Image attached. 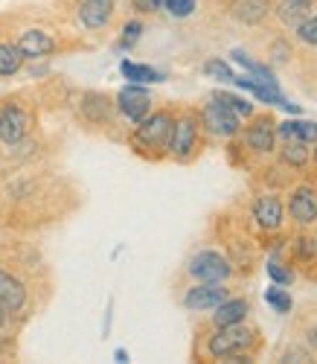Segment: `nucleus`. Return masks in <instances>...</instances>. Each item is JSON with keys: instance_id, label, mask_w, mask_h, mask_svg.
I'll return each instance as SVG.
<instances>
[{"instance_id": "24", "label": "nucleus", "mask_w": 317, "mask_h": 364, "mask_svg": "<svg viewBox=\"0 0 317 364\" xmlns=\"http://www.w3.org/2000/svg\"><path fill=\"white\" fill-rule=\"evenodd\" d=\"M215 100H221L225 105H230L239 117H253V102H247V100H242V97H233V94H227V90H218V94H213Z\"/></svg>"}, {"instance_id": "8", "label": "nucleus", "mask_w": 317, "mask_h": 364, "mask_svg": "<svg viewBox=\"0 0 317 364\" xmlns=\"http://www.w3.org/2000/svg\"><path fill=\"white\" fill-rule=\"evenodd\" d=\"M274 140H276V126L268 114L262 117H253L250 126L245 132V143L250 146V151H257V155H268L274 149Z\"/></svg>"}, {"instance_id": "25", "label": "nucleus", "mask_w": 317, "mask_h": 364, "mask_svg": "<svg viewBox=\"0 0 317 364\" xmlns=\"http://www.w3.org/2000/svg\"><path fill=\"white\" fill-rule=\"evenodd\" d=\"M204 73L207 76H213V79H218V82H230L233 85V79H236V73L221 62V58H210V62L204 65Z\"/></svg>"}, {"instance_id": "20", "label": "nucleus", "mask_w": 317, "mask_h": 364, "mask_svg": "<svg viewBox=\"0 0 317 364\" xmlns=\"http://www.w3.org/2000/svg\"><path fill=\"white\" fill-rule=\"evenodd\" d=\"M265 303L274 309V312H279V315H285V312H291V294L289 291H282V286L279 283H274V286H268L265 289Z\"/></svg>"}, {"instance_id": "32", "label": "nucleus", "mask_w": 317, "mask_h": 364, "mask_svg": "<svg viewBox=\"0 0 317 364\" xmlns=\"http://www.w3.org/2000/svg\"><path fill=\"white\" fill-rule=\"evenodd\" d=\"M149 4H151V6H154V9H157V6H161V0H149Z\"/></svg>"}, {"instance_id": "17", "label": "nucleus", "mask_w": 317, "mask_h": 364, "mask_svg": "<svg viewBox=\"0 0 317 364\" xmlns=\"http://www.w3.org/2000/svg\"><path fill=\"white\" fill-rule=\"evenodd\" d=\"M230 15L242 23H259L268 15V0H233Z\"/></svg>"}, {"instance_id": "6", "label": "nucleus", "mask_w": 317, "mask_h": 364, "mask_svg": "<svg viewBox=\"0 0 317 364\" xmlns=\"http://www.w3.org/2000/svg\"><path fill=\"white\" fill-rule=\"evenodd\" d=\"M230 291L221 283H198L183 294V306L193 312H204V309H215L221 300H227Z\"/></svg>"}, {"instance_id": "9", "label": "nucleus", "mask_w": 317, "mask_h": 364, "mask_svg": "<svg viewBox=\"0 0 317 364\" xmlns=\"http://www.w3.org/2000/svg\"><path fill=\"white\" fill-rule=\"evenodd\" d=\"M117 105H119V111L129 117V119L140 123V119L149 114V108H151V97H149V90H146L143 85H134V82H131L129 87L119 90Z\"/></svg>"}, {"instance_id": "1", "label": "nucleus", "mask_w": 317, "mask_h": 364, "mask_svg": "<svg viewBox=\"0 0 317 364\" xmlns=\"http://www.w3.org/2000/svg\"><path fill=\"white\" fill-rule=\"evenodd\" d=\"M172 129H175V117L169 111H157V114H146L140 119V126L134 132V140L143 146V149H154L161 151L169 146V137H172Z\"/></svg>"}, {"instance_id": "12", "label": "nucleus", "mask_w": 317, "mask_h": 364, "mask_svg": "<svg viewBox=\"0 0 317 364\" xmlns=\"http://www.w3.org/2000/svg\"><path fill=\"white\" fill-rule=\"evenodd\" d=\"M213 312H215L213 315L215 326H236V323H245V318L250 315V303L245 297H227V300H221Z\"/></svg>"}, {"instance_id": "13", "label": "nucleus", "mask_w": 317, "mask_h": 364, "mask_svg": "<svg viewBox=\"0 0 317 364\" xmlns=\"http://www.w3.org/2000/svg\"><path fill=\"white\" fill-rule=\"evenodd\" d=\"M26 303V289L21 280H15L9 271L0 268V306L4 312H21Z\"/></svg>"}, {"instance_id": "18", "label": "nucleus", "mask_w": 317, "mask_h": 364, "mask_svg": "<svg viewBox=\"0 0 317 364\" xmlns=\"http://www.w3.org/2000/svg\"><path fill=\"white\" fill-rule=\"evenodd\" d=\"M23 65V53L18 50V44H0V76H12L18 73Z\"/></svg>"}, {"instance_id": "16", "label": "nucleus", "mask_w": 317, "mask_h": 364, "mask_svg": "<svg viewBox=\"0 0 317 364\" xmlns=\"http://www.w3.org/2000/svg\"><path fill=\"white\" fill-rule=\"evenodd\" d=\"M282 140H300V143H314L317 140V123L314 119H289L276 129Z\"/></svg>"}, {"instance_id": "5", "label": "nucleus", "mask_w": 317, "mask_h": 364, "mask_svg": "<svg viewBox=\"0 0 317 364\" xmlns=\"http://www.w3.org/2000/svg\"><path fill=\"white\" fill-rule=\"evenodd\" d=\"M195 143H198V119L193 114H183L175 119V129H172V137H169V149L175 158H189L195 151Z\"/></svg>"}, {"instance_id": "29", "label": "nucleus", "mask_w": 317, "mask_h": 364, "mask_svg": "<svg viewBox=\"0 0 317 364\" xmlns=\"http://www.w3.org/2000/svg\"><path fill=\"white\" fill-rule=\"evenodd\" d=\"M114 358H117V361H129V353H125V350H117Z\"/></svg>"}, {"instance_id": "28", "label": "nucleus", "mask_w": 317, "mask_h": 364, "mask_svg": "<svg viewBox=\"0 0 317 364\" xmlns=\"http://www.w3.org/2000/svg\"><path fill=\"white\" fill-rule=\"evenodd\" d=\"M143 33V23L140 21H131V23H125V29H122V36H125V41H122V47H131L134 41H137V36Z\"/></svg>"}, {"instance_id": "35", "label": "nucleus", "mask_w": 317, "mask_h": 364, "mask_svg": "<svg viewBox=\"0 0 317 364\" xmlns=\"http://www.w3.org/2000/svg\"><path fill=\"white\" fill-rule=\"evenodd\" d=\"M314 164H317V146H314Z\"/></svg>"}, {"instance_id": "19", "label": "nucleus", "mask_w": 317, "mask_h": 364, "mask_svg": "<svg viewBox=\"0 0 317 364\" xmlns=\"http://www.w3.org/2000/svg\"><path fill=\"white\" fill-rule=\"evenodd\" d=\"M119 70H122L125 79L134 82V85H143V82H161V79H163L157 70H151V68H146V65H134V62H122Z\"/></svg>"}, {"instance_id": "21", "label": "nucleus", "mask_w": 317, "mask_h": 364, "mask_svg": "<svg viewBox=\"0 0 317 364\" xmlns=\"http://www.w3.org/2000/svg\"><path fill=\"white\" fill-rule=\"evenodd\" d=\"M308 12H311V4H294V0H282V6L276 9L279 21L282 23H291V26H297Z\"/></svg>"}, {"instance_id": "14", "label": "nucleus", "mask_w": 317, "mask_h": 364, "mask_svg": "<svg viewBox=\"0 0 317 364\" xmlns=\"http://www.w3.org/2000/svg\"><path fill=\"white\" fill-rule=\"evenodd\" d=\"M18 50L23 53V58H41V55H50L55 50V41L50 33H44V29H26V33L18 38Z\"/></svg>"}, {"instance_id": "34", "label": "nucleus", "mask_w": 317, "mask_h": 364, "mask_svg": "<svg viewBox=\"0 0 317 364\" xmlns=\"http://www.w3.org/2000/svg\"><path fill=\"white\" fill-rule=\"evenodd\" d=\"M294 4H311V0H294Z\"/></svg>"}, {"instance_id": "23", "label": "nucleus", "mask_w": 317, "mask_h": 364, "mask_svg": "<svg viewBox=\"0 0 317 364\" xmlns=\"http://www.w3.org/2000/svg\"><path fill=\"white\" fill-rule=\"evenodd\" d=\"M297 38L303 41V44H308V47H317V12L311 15H306L300 23H297Z\"/></svg>"}, {"instance_id": "33", "label": "nucleus", "mask_w": 317, "mask_h": 364, "mask_svg": "<svg viewBox=\"0 0 317 364\" xmlns=\"http://www.w3.org/2000/svg\"><path fill=\"white\" fill-rule=\"evenodd\" d=\"M311 245H314V254H317V233H314V239H311Z\"/></svg>"}, {"instance_id": "3", "label": "nucleus", "mask_w": 317, "mask_h": 364, "mask_svg": "<svg viewBox=\"0 0 317 364\" xmlns=\"http://www.w3.org/2000/svg\"><path fill=\"white\" fill-rule=\"evenodd\" d=\"M189 274H193L198 283H225L233 274V268L221 254L201 251V254H195L193 259H189Z\"/></svg>"}, {"instance_id": "30", "label": "nucleus", "mask_w": 317, "mask_h": 364, "mask_svg": "<svg viewBox=\"0 0 317 364\" xmlns=\"http://www.w3.org/2000/svg\"><path fill=\"white\" fill-rule=\"evenodd\" d=\"M308 341H311V347H317V329L308 332Z\"/></svg>"}, {"instance_id": "26", "label": "nucleus", "mask_w": 317, "mask_h": 364, "mask_svg": "<svg viewBox=\"0 0 317 364\" xmlns=\"http://www.w3.org/2000/svg\"><path fill=\"white\" fill-rule=\"evenodd\" d=\"M161 6L172 18H189V15L195 12V0H161Z\"/></svg>"}, {"instance_id": "15", "label": "nucleus", "mask_w": 317, "mask_h": 364, "mask_svg": "<svg viewBox=\"0 0 317 364\" xmlns=\"http://www.w3.org/2000/svg\"><path fill=\"white\" fill-rule=\"evenodd\" d=\"M114 15V0H85L79 6V18L87 29H102Z\"/></svg>"}, {"instance_id": "31", "label": "nucleus", "mask_w": 317, "mask_h": 364, "mask_svg": "<svg viewBox=\"0 0 317 364\" xmlns=\"http://www.w3.org/2000/svg\"><path fill=\"white\" fill-rule=\"evenodd\" d=\"M4 321H6V312H4V306H0V329H4Z\"/></svg>"}, {"instance_id": "7", "label": "nucleus", "mask_w": 317, "mask_h": 364, "mask_svg": "<svg viewBox=\"0 0 317 364\" xmlns=\"http://www.w3.org/2000/svg\"><path fill=\"white\" fill-rule=\"evenodd\" d=\"M289 213L297 225H314L317 222V187L300 184L297 190H291Z\"/></svg>"}, {"instance_id": "11", "label": "nucleus", "mask_w": 317, "mask_h": 364, "mask_svg": "<svg viewBox=\"0 0 317 364\" xmlns=\"http://www.w3.org/2000/svg\"><path fill=\"white\" fill-rule=\"evenodd\" d=\"M282 213H285L282 201L276 196H271V193L259 196L257 204H253V219H257V225L262 230H279L282 228Z\"/></svg>"}, {"instance_id": "2", "label": "nucleus", "mask_w": 317, "mask_h": 364, "mask_svg": "<svg viewBox=\"0 0 317 364\" xmlns=\"http://www.w3.org/2000/svg\"><path fill=\"white\" fill-rule=\"evenodd\" d=\"M253 344V332L242 323L236 326H218V332L207 341V353L213 358H239Z\"/></svg>"}, {"instance_id": "4", "label": "nucleus", "mask_w": 317, "mask_h": 364, "mask_svg": "<svg viewBox=\"0 0 317 364\" xmlns=\"http://www.w3.org/2000/svg\"><path fill=\"white\" fill-rule=\"evenodd\" d=\"M201 119H204V126L213 132V134H221V137H233L236 132H239V114L230 108V105H225L221 100H210L207 105H204V114H201Z\"/></svg>"}, {"instance_id": "10", "label": "nucleus", "mask_w": 317, "mask_h": 364, "mask_svg": "<svg viewBox=\"0 0 317 364\" xmlns=\"http://www.w3.org/2000/svg\"><path fill=\"white\" fill-rule=\"evenodd\" d=\"M29 132V114L21 105H6L0 111V140L4 143H21Z\"/></svg>"}, {"instance_id": "22", "label": "nucleus", "mask_w": 317, "mask_h": 364, "mask_svg": "<svg viewBox=\"0 0 317 364\" xmlns=\"http://www.w3.org/2000/svg\"><path fill=\"white\" fill-rule=\"evenodd\" d=\"M282 161L291 164V166H306V161H308L306 143H300V140H285V146H282Z\"/></svg>"}, {"instance_id": "27", "label": "nucleus", "mask_w": 317, "mask_h": 364, "mask_svg": "<svg viewBox=\"0 0 317 364\" xmlns=\"http://www.w3.org/2000/svg\"><path fill=\"white\" fill-rule=\"evenodd\" d=\"M268 277L279 286H291L294 283V271L289 265H282V262H268Z\"/></svg>"}]
</instances>
